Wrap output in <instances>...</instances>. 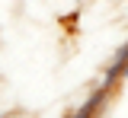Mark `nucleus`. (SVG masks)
<instances>
[{"instance_id": "f257e3e1", "label": "nucleus", "mask_w": 128, "mask_h": 118, "mask_svg": "<svg viewBox=\"0 0 128 118\" xmlns=\"http://www.w3.org/2000/svg\"><path fill=\"white\" fill-rule=\"evenodd\" d=\"M122 80H128V64H125V70H122Z\"/></svg>"}, {"instance_id": "f03ea898", "label": "nucleus", "mask_w": 128, "mask_h": 118, "mask_svg": "<svg viewBox=\"0 0 128 118\" xmlns=\"http://www.w3.org/2000/svg\"><path fill=\"white\" fill-rule=\"evenodd\" d=\"M0 118H3V112H0Z\"/></svg>"}]
</instances>
